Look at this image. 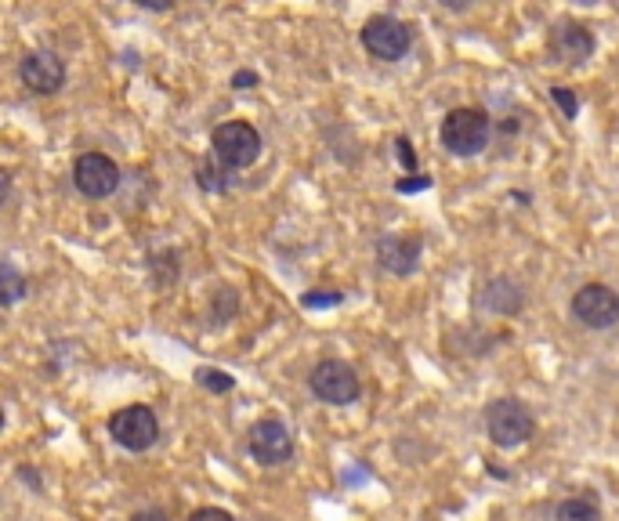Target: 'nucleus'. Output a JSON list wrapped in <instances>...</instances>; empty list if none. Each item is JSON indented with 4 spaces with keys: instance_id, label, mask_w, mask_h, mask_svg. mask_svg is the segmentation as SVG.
<instances>
[{
    "instance_id": "nucleus-9",
    "label": "nucleus",
    "mask_w": 619,
    "mask_h": 521,
    "mask_svg": "<svg viewBox=\"0 0 619 521\" xmlns=\"http://www.w3.org/2000/svg\"><path fill=\"white\" fill-rule=\"evenodd\" d=\"M250 456L258 460L261 467H279L294 456V431L276 417H265L250 427V442H247Z\"/></svg>"
},
{
    "instance_id": "nucleus-19",
    "label": "nucleus",
    "mask_w": 619,
    "mask_h": 521,
    "mask_svg": "<svg viewBox=\"0 0 619 521\" xmlns=\"http://www.w3.org/2000/svg\"><path fill=\"white\" fill-rule=\"evenodd\" d=\"M551 98L558 105H562V116L565 120H576V116H580V98L572 95L569 87H551Z\"/></svg>"
},
{
    "instance_id": "nucleus-11",
    "label": "nucleus",
    "mask_w": 619,
    "mask_h": 521,
    "mask_svg": "<svg viewBox=\"0 0 619 521\" xmlns=\"http://www.w3.org/2000/svg\"><path fill=\"white\" fill-rule=\"evenodd\" d=\"M19 76L33 95H58L66 87V62L55 51H29L19 62Z\"/></svg>"
},
{
    "instance_id": "nucleus-15",
    "label": "nucleus",
    "mask_w": 619,
    "mask_h": 521,
    "mask_svg": "<svg viewBox=\"0 0 619 521\" xmlns=\"http://www.w3.org/2000/svg\"><path fill=\"white\" fill-rule=\"evenodd\" d=\"M196 185H200L203 192H229L232 189V171L225 167L221 160H207L196 167Z\"/></svg>"
},
{
    "instance_id": "nucleus-17",
    "label": "nucleus",
    "mask_w": 619,
    "mask_h": 521,
    "mask_svg": "<svg viewBox=\"0 0 619 521\" xmlns=\"http://www.w3.org/2000/svg\"><path fill=\"white\" fill-rule=\"evenodd\" d=\"M196 384L214 391V395H225V391L236 388V377H229L225 370H214V366H203V370H196Z\"/></svg>"
},
{
    "instance_id": "nucleus-18",
    "label": "nucleus",
    "mask_w": 619,
    "mask_h": 521,
    "mask_svg": "<svg viewBox=\"0 0 619 521\" xmlns=\"http://www.w3.org/2000/svg\"><path fill=\"white\" fill-rule=\"evenodd\" d=\"M236 290H229V286H218L214 290V323H225V319H232L236 315Z\"/></svg>"
},
{
    "instance_id": "nucleus-25",
    "label": "nucleus",
    "mask_w": 619,
    "mask_h": 521,
    "mask_svg": "<svg viewBox=\"0 0 619 521\" xmlns=\"http://www.w3.org/2000/svg\"><path fill=\"white\" fill-rule=\"evenodd\" d=\"M131 521H171V518H167L163 511H138Z\"/></svg>"
},
{
    "instance_id": "nucleus-14",
    "label": "nucleus",
    "mask_w": 619,
    "mask_h": 521,
    "mask_svg": "<svg viewBox=\"0 0 619 521\" xmlns=\"http://www.w3.org/2000/svg\"><path fill=\"white\" fill-rule=\"evenodd\" d=\"M554 521H605V518H601V507L594 503V496H569V500L558 503Z\"/></svg>"
},
{
    "instance_id": "nucleus-8",
    "label": "nucleus",
    "mask_w": 619,
    "mask_h": 521,
    "mask_svg": "<svg viewBox=\"0 0 619 521\" xmlns=\"http://www.w3.org/2000/svg\"><path fill=\"white\" fill-rule=\"evenodd\" d=\"M73 185L87 199L113 196L120 189V167L105 152H80L77 163H73Z\"/></svg>"
},
{
    "instance_id": "nucleus-12",
    "label": "nucleus",
    "mask_w": 619,
    "mask_h": 521,
    "mask_svg": "<svg viewBox=\"0 0 619 521\" xmlns=\"http://www.w3.org/2000/svg\"><path fill=\"white\" fill-rule=\"evenodd\" d=\"M547 51L551 58H558L562 66H583L587 58L594 55V33L583 22H558L551 26V37H547Z\"/></svg>"
},
{
    "instance_id": "nucleus-23",
    "label": "nucleus",
    "mask_w": 619,
    "mask_h": 521,
    "mask_svg": "<svg viewBox=\"0 0 619 521\" xmlns=\"http://www.w3.org/2000/svg\"><path fill=\"white\" fill-rule=\"evenodd\" d=\"M258 80H261V76L254 73V69H239V73H232L229 84L236 87V91H250V87H258Z\"/></svg>"
},
{
    "instance_id": "nucleus-5",
    "label": "nucleus",
    "mask_w": 619,
    "mask_h": 521,
    "mask_svg": "<svg viewBox=\"0 0 619 521\" xmlns=\"http://www.w3.org/2000/svg\"><path fill=\"white\" fill-rule=\"evenodd\" d=\"M109 435L127 453H145L160 438V420H156V413L149 406H124L109 417Z\"/></svg>"
},
{
    "instance_id": "nucleus-3",
    "label": "nucleus",
    "mask_w": 619,
    "mask_h": 521,
    "mask_svg": "<svg viewBox=\"0 0 619 521\" xmlns=\"http://www.w3.org/2000/svg\"><path fill=\"white\" fill-rule=\"evenodd\" d=\"M210 145H214V160H221L229 171L254 167L261 156V134H258V127H250L247 120L218 124L214 134H210Z\"/></svg>"
},
{
    "instance_id": "nucleus-1",
    "label": "nucleus",
    "mask_w": 619,
    "mask_h": 521,
    "mask_svg": "<svg viewBox=\"0 0 619 521\" xmlns=\"http://www.w3.org/2000/svg\"><path fill=\"white\" fill-rule=\"evenodd\" d=\"M489 138H493V120L482 109H453L446 113L439 127V142L446 145L449 156H478L486 152Z\"/></svg>"
},
{
    "instance_id": "nucleus-4",
    "label": "nucleus",
    "mask_w": 619,
    "mask_h": 521,
    "mask_svg": "<svg viewBox=\"0 0 619 521\" xmlns=\"http://www.w3.org/2000/svg\"><path fill=\"white\" fill-rule=\"evenodd\" d=\"M308 388L319 402L326 406H352L355 398L362 395V384H359V373L341 359H323L319 366L312 370L308 377Z\"/></svg>"
},
{
    "instance_id": "nucleus-20",
    "label": "nucleus",
    "mask_w": 619,
    "mask_h": 521,
    "mask_svg": "<svg viewBox=\"0 0 619 521\" xmlns=\"http://www.w3.org/2000/svg\"><path fill=\"white\" fill-rule=\"evenodd\" d=\"M395 156H399V163L406 167V171L417 174V152H413L410 138H399V142H395Z\"/></svg>"
},
{
    "instance_id": "nucleus-10",
    "label": "nucleus",
    "mask_w": 619,
    "mask_h": 521,
    "mask_svg": "<svg viewBox=\"0 0 619 521\" xmlns=\"http://www.w3.org/2000/svg\"><path fill=\"white\" fill-rule=\"evenodd\" d=\"M424 254V239L413 232H384L377 239V265L388 275H413Z\"/></svg>"
},
{
    "instance_id": "nucleus-21",
    "label": "nucleus",
    "mask_w": 619,
    "mask_h": 521,
    "mask_svg": "<svg viewBox=\"0 0 619 521\" xmlns=\"http://www.w3.org/2000/svg\"><path fill=\"white\" fill-rule=\"evenodd\" d=\"M341 301H344L341 290H334V294H305L301 297L305 308H334V304H341Z\"/></svg>"
},
{
    "instance_id": "nucleus-22",
    "label": "nucleus",
    "mask_w": 619,
    "mask_h": 521,
    "mask_svg": "<svg viewBox=\"0 0 619 521\" xmlns=\"http://www.w3.org/2000/svg\"><path fill=\"white\" fill-rule=\"evenodd\" d=\"M189 521H236L229 511H221V507H200V511H192Z\"/></svg>"
},
{
    "instance_id": "nucleus-16",
    "label": "nucleus",
    "mask_w": 619,
    "mask_h": 521,
    "mask_svg": "<svg viewBox=\"0 0 619 521\" xmlns=\"http://www.w3.org/2000/svg\"><path fill=\"white\" fill-rule=\"evenodd\" d=\"M0 290H4V294H0L4 308H11V304H19V297L29 290V283H26V279H22L19 268L11 265V261H4V265H0Z\"/></svg>"
},
{
    "instance_id": "nucleus-6",
    "label": "nucleus",
    "mask_w": 619,
    "mask_h": 521,
    "mask_svg": "<svg viewBox=\"0 0 619 521\" xmlns=\"http://www.w3.org/2000/svg\"><path fill=\"white\" fill-rule=\"evenodd\" d=\"M410 44H413L410 26L402 19H395V15H373L362 26V48L370 51L373 58H381V62H402Z\"/></svg>"
},
{
    "instance_id": "nucleus-24",
    "label": "nucleus",
    "mask_w": 619,
    "mask_h": 521,
    "mask_svg": "<svg viewBox=\"0 0 619 521\" xmlns=\"http://www.w3.org/2000/svg\"><path fill=\"white\" fill-rule=\"evenodd\" d=\"M420 189H431V178H402V181H395V192H420Z\"/></svg>"
},
{
    "instance_id": "nucleus-2",
    "label": "nucleus",
    "mask_w": 619,
    "mask_h": 521,
    "mask_svg": "<svg viewBox=\"0 0 619 521\" xmlns=\"http://www.w3.org/2000/svg\"><path fill=\"white\" fill-rule=\"evenodd\" d=\"M486 435L500 449L525 446L536 435V417L518 398H496V402L486 406Z\"/></svg>"
},
{
    "instance_id": "nucleus-7",
    "label": "nucleus",
    "mask_w": 619,
    "mask_h": 521,
    "mask_svg": "<svg viewBox=\"0 0 619 521\" xmlns=\"http://www.w3.org/2000/svg\"><path fill=\"white\" fill-rule=\"evenodd\" d=\"M572 315L580 319L587 330H609L619 323V294L605 283H587L572 294Z\"/></svg>"
},
{
    "instance_id": "nucleus-13",
    "label": "nucleus",
    "mask_w": 619,
    "mask_h": 521,
    "mask_svg": "<svg viewBox=\"0 0 619 521\" xmlns=\"http://www.w3.org/2000/svg\"><path fill=\"white\" fill-rule=\"evenodd\" d=\"M525 304V294L522 286L515 283V279H507V275H500V279H489L482 290H478V308L482 312H493V315H518Z\"/></svg>"
}]
</instances>
